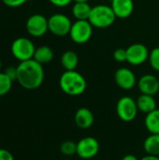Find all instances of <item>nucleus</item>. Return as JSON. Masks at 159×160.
<instances>
[{"label": "nucleus", "mask_w": 159, "mask_h": 160, "mask_svg": "<svg viewBox=\"0 0 159 160\" xmlns=\"http://www.w3.org/2000/svg\"><path fill=\"white\" fill-rule=\"evenodd\" d=\"M93 35V25L88 20L76 21L72 23L69 37L77 44H84L90 40Z\"/></svg>", "instance_id": "nucleus-5"}, {"label": "nucleus", "mask_w": 159, "mask_h": 160, "mask_svg": "<svg viewBox=\"0 0 159 160\" xmlns=\"http://www.w3.org/2000/svg\"><path fill=\"white\" fill-rule=\"evenodd\" d=\"M112 8L116 16V18L127 19L128 18L134 10L133 0H111Z\"/></svg>", "instance_id": "nucleus-13"}, {"label": "nucleus", "mask_w": 159, "mask_h": 160, "mask_svg": "<svg viewBox=\"0 0 159 160\" xmlns=\"http://www.w3.org/2000/svg\"><path fill=\"white\" fill-rule=\"evenodd\" d=\"M138 87L142 94L155 96L159 92V80L155 75L145 74L140 78Z\"/></svg>", "instance_id": "nucleus-12"}, {"label": "nucleus", "mask_w": 159, "mask_h": 160, "mask_svg": "<svg viewBox=\"0 0 159 160\" xmlns=\"http://www.w3.org/2000/svg\"><path fill=\"white\" fill-rule=\"evenodd\" d=\"M0 160H14V157L9 151L0 148Z\"/></svg>", "instance_id": "nucleus-27"}, {"label": "nucleus", "mask_w": 159, "mask_h": 160, "mask_svg": "<svg viewBox=\"0 0 159 160\" xmlns=\"http://www.w3.org/2000/svg\"><path fill=\"white\" fill-rule=\"evenodd\" d=\"M99 142L94 137H84L77 142V155L83 160L93 159L99 152Z\"/></svg>", "instance_id": "nucleus-8"}, {"label": "nucleus", "mask_w": 159, "mask_h": 160, "mask_svg": "<svg viewBox=\"0 0 159 160\" xmlns=\"http://www.w3.org/2000/svg\"><path fill=\"white\" fill-rule=\"evenodd\" d=\"M144 125L150 134H159V109L146 114Z\"/></svg>", "instance_id": "nucleus-16"}, {"label": "nucleus", "mask_w": 159, "mask_h": 160, "mask_svg": "<svg viewBox=\"0 0 159 160\" xmlns=\"http://www.w3.org/2000/svg\"><path fill=\"white\" fill-rule=\"evenodd\" d=\"M143 149L147 155L159 157V134H150L143 142Z\"/></svg>", "instance_id": "nucleus-18"}, {"label": "nucleus", "mask_w": 159, "mask_h": 160, "mask_svg": "<svg viewBox=\"0 0 159 160\" xmlns=\"http://www.w3.org/2000/svg\"><path fill=\"white\" fill-rule=\"evenodd\" d=\"M116 19L112 7L107 5H97L92 7L88 21L97 28H107L111 26Z\"/></svg>", "instance_id": "nucleus-3"}, {"label": "nucleus", "mask_w": 159, "mask_h": 160, "mask_svg": "<svg viewBox=\"0 0 159 160\" xmlns=\"http://www.w3.org/2000/svg\"><path fill=\"white\" fill-rule=\"evenodd\" d=\"M90 160H94V159H90Z\"/></svg>", "instance_id": "nucleus-34"}, {"label": "nucleus", "mask_w": 159, "mask_h": 160, "mask_svg": "<svg viewBox=\"0 0 159 160\" xmlns=\"http://www.w3.org/2000/svg\"><path fill=\"white\" fill-rule=\"evenodd\" d=\"M127 61L133 66H139L146 62L149 58V51L144 44L134 43L127 49Z\"/></svg>", "instance_id": "nucleus-10"}, {"label": "nucleus", "mask_w": 159, "mask_h": 160, "mask_svg": "<svg viewBox=\"0 0 159 160\" xmlns=\"http://www.w3.org/2000/svg\"><path fill=\"white\" fill-rule=\"evenodd\" d=\"M136 102H137V107H138L139 112H144L146 114L157 109V102H156L154 96L142 94L138 98Z\"/></svg>", "instance_id": "nucleus-15"}, {"label": "nucleus", "mask_w": 159, "mask_h": 160, "mask_svg": "<svg viewBox=\"0 0 159 160\" xmlns=\"http://www.w3.org/2000/svg\"><path fill=\"white\" fill-rule=\"evenodd\" d=\"M63 160H70V159H68V158H66V159H63Z\"/></svg>", "instance_id": "nucleus-33"}, {"label": "nucleus", "mask_w": 159, "mask_h": 160, "mask_svg": "<svg viewBox=\"0 0 159 160\" xmlns=\"http://www.w3.org/2000/svg\"><path fill=\"white\" fill-rule=\"evenodd\" d=\"M49 1L53 6H56L59 8H64V7L68 6L73 0H49Z\"/></svg>", "instance_id": "nucleus-28"}, {"label": "nucleus", "mask_w": 159, "mask_h": 160, "mask_svg": "<svg viewBox=\"0 0 159 160\" xmlns=\"http://www.w3.org/2000/svg\"><path fill=\"white\" fill-rule=\"evenodd\" d=\"M60 152L66 157H72L77 154V143L72 141H66L61 143Z\"/></svg>", "instance_id": "nucleus-21"}, {"label": "nucleus", "mask_w": 159, "mask_h": 160, "mask_svg": "<svg viewBox=\"0 0 159 160\" xmlns=\"http://www.w3.org/2000/svg\"><path fill=\"white\" fill-rule=\"evenodd\" d=\"M79 63V57L73 51H67L61 56V65L66 70H75Z\"/></svg>", "instance_id": "nucleus-20"}, {"label": "nucleus", "mask_w": 159, "mask_h": 160, "mask_svg": "<svg viewBox=\"0 0 159 160\" xmlns=\"http://www.w3.org/2000/svg\"><path fill=\"white\" fill-rule=\"evenodd\" d=\"M74 121L76 126L82 129H87L94 124L95 117L93 112L88 108H80L74 115Z\"/></svg>", "instance_id": "nucleus-14"}, {"label": "nucleus", "mask_w": 159, "mask_h": 160, "mask_svg": "<svg viewBox=\"0 0 159 160\" xmlns=\"http://www.w3.org/2000/svg\"><path fill=\"white\" fill-rule=\"evenodd\" d=\"M33 59L41 65L48 64L53 59V52L48 46H40L36 49Z\"/></svg>", "instance_id": "nucleus-17"}, {"label": "nucleus", "mask_w": 159, "mask_h": 160, "mask_svg": "<svg viewBox=\"0 0 159 160\" xmlns=\"http://www.w3.org/2000/svg\"><path fill=\"white\" fill-rule=\"evenodd\" d=\"M26 30L28 34L35 38L42 37L49 31L48 19L42 14H33L26 21Z\"/></svg>", "instance_id": "nucleus-9"}, {"label": "nucleus", "mask_w": 159, "mask_h": 160, "mask_svg": "<svg viewBox=\"0 0 159 160\" xmlns=\"http://www.w3.org/2000/svg\"><path fill=\"white\" fill-rule=\"evenodd\" d=\"M59 86L61 90L72 97L81 96L86 90V80L76 70H66L60 77Z\"/></svg>", "instance_id": "nucleus-2"}, {"label": "nucleus", "mask_w": 159, "mask_h": 160, "mask_svg": "<svg viewBox=\"0 0 159 160\" xmlns=\"http://www.w3.org/2000/svg\"><path fill=\"white\" fill-rule=\"evenodd\" d=\"M122 160H140L136 156H134V155H132V154H127V155H126Z\"/></svg>", "instance_id": "nucleus-29"}, {"label": "nucleus", "mask_w": 159, "mask_h": 160, "mask_svg": "<svg viewBox=\"0 0 159 160\" xmlns=\"http://www.w3.org/2000/svg\"><path fill=\"white\" fill-rule=\"evenodd\" d=\"M27 0H2V2L9 8H18L22 6Z\"/></svg>", "instance_id": "nucleus-26"}, {"label": "nucleus", "mask_w": 159, "mask_h": 160, "mask_svg": "<svg viewBox=\"0 0 159 160\" xmlns=\"http://www.w3.org/2000/svg\"><path fill=\"white\" fill-rule=\"evenodd\" d=\"M113 58L119 62V63H123L126 62L127 59V49H117L113 52Z\"/></svg>", "instance_id": "nucleus-24"}, {"label": "nucleus", "mask_w": 159, "mask_h": 160, "mask_svg": "<svg viewBox=\"0 0 159 160\" xmlns=\"http://www.w3.org/2000/svg\"><path fill=\"white\" fill-rule=\"evenodd\" d=\"M49 31L58 37L69 35L72 22L70 19L63 13H55L48 19Z\"/></svg>", "instance_id": "nucleus-7"}, {"label": "nucleus", "mask_w": 159, "mask_h": 160, "mask_svg": "<svg viewBox=\"0 0 159 160\" xmlns=\"http://www.w3.org/2000/svg\"><path fill=\"white\" fill-rule=\"evenodd\" d=\"M5 73L12 82L17 80V67H14V66L7 67L5 70Z\"/></svg>", "instance_id": "nucleus-25"}, {"label": "nucleus", "mask_w": 159, "mask_h": 160, "mask_svg": "<svg viewBox=\"0 0 159 160\" xmlns=\"http://www.w3.org/2000/svg\"><path fill=\"white\" fill-rule=\"evenodd\" d=\"M92 7L88 3H75L72 7V15L78 21L88 20Z\"/></svg>", "instance_id": "nucleus-19"}, {"label": "nucleus", "mask_w": 159, "mask_h": 160, "mask_svg": "<svg viewBox=\"0 0 159 160\" xmlns=\"http://www.w3.org/2000/svg\"><path fill=\"white\" fill-rule=\"evenodd\" d=\"M89 0H73L74 3H88Z\"/></svg>", "instance_id": "nucleus-31"}, {"label": "nucleus", "mask_w": 159, "mask_h": 160, "mask_svg": "<svg viewBox=\"0 0 159 160\" xmlns=\"http://www.w3.org/2000/svg\"><path fill=\"white\" fill-rule=\"evenodd\" d=\"M16 81L24 89H37L44 81V69L42 65L34 59L20 62L17 66Z\"/></svg>", "instance_id": "nucleus-1"}, {"label": "nucleus", "mask_w": 159, "mask_h": 160, "mask_svg": "<svg viewBox=\"0 0 159 160\" xmlns=\"http://www.w3.org/2000/svg\"><path fill=\"white\" fill-rule=\"evenodd\" d=\"M149 63L152 68L159 72V47L154 48L149 53Z\"/></svg>", "instance_id": "nucleus-23"}, {"label": "nucleus", "mask_w": 159, "mask_h": 160, "mask_svg": "<svg viewBox=\"0 0 159 160\" xmlns=\"http://www.w3.org/2000/svg\"><path fill=\"white\" fill-rule=\"evenodd\" d=\"M140 160H159V157L151 156V155H146L145 157H143L142 159Z\"/></svg>", "instance_id": "nucleus-30"}, {"label": "nucleus", "mask_w": 159, "mask_h": 160, "mask_svg": "<svg viewBox=\"0 0 159 160\" xmlns=\"http://www.w3.org/2000/svg\"><path fill=\"white\" fill-rule=\"evenodd\" d=\"M114 81L116 84L124 90H130L136 85V76L134 72L127 68H118L114 73Z\"/></svg>", "instance_id": "nucleus-11"}, {"label": "nucleus", "mask_w": 159, "mask_h": 160, "mask_svg": "<svg viewBox=\"0 0 159 160\" xmlns=\"http://www.w3.org/2000/svg\"><path fill=\"white\" fill-rule=\"evenodd\" d=\"M10 51L15 59L23 62L33 59L36 48L29 38H18L11 43Z\"/></svg>", "instance_id": "nucleus-4"}, {"label": "nucleus", "mask_w": 159, "mask_h": 160, "mask_svg": "<svg viewBox=\"0 0 159 160\" xmlns=\"http://www.w3.org/2000/svg\"><path fill=\"white\" fill-rule=\"evenodd\" d=\"M12 87V81L6 75L5 72L0 71V97L7 95Z\"/></svg>", "instance_id": "nucleus-22"}, {"label": "nucleus", "mask_w": 159, "mask_h": 160, "mask_svg": "<svg viewBox=\"0 0 159 160\" xmlns=\"http://www.w3.org/2000/svg\"><path fill=\"white\" fill-rule=\"evenodd\" d=\"M138 112L137 102L131 97H123L116 104L117 116L124 122H132L137 117Z\"/></svg>", "instance_id": "nucleus-6"}, {"label": "nucleus", "mask_w": 159, "mask_h": 160, "mask_svg": "<svg viewBox=\"0 0 159 160\" xmlns=\"http://www.w3.org/2000/svg\"><path fill=\"white\" fill-rule=\"evenodd\" d=\"M1 68H2V61H1V59H0V70H1Z\"/></svg>", "instance_id": "nucleus-32"}]
</instances>
